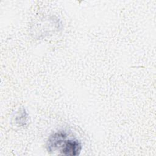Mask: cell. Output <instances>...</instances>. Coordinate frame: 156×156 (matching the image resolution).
<instances>
[{
  "mask_svg": "<svg viewBox=\"0 0 156 156\" xmlns=\"http://www.w3.org/2000/svg\"><path fill=\"white\" fill-rule=\"evenodd\" d=\"M62 155L68 156H75L80 154L82 149V145L79 141L74 139L65 140L60 147Z\"/></svg>",
  "mask_w": 156,
  "mask_h": 156,
  "instance_id": "1",
  "label": "cell"
},
{
  "mask_svg": "<svg viewBox=\"0 0 156 156\" xmlns=\"http://www.w3.org/2000/svg\"><path fill=\"white\" fill-rule=\"evenodd\" d=\"M67 138V134L64 131L57 132L51 135L47 141L46 147L48 152L54 151L60 147Z\"/></svg>",
  "mask_w": 156,
  "mask_h": 156,
  "instance_id": "2",
  "label": "cell"
}]
</instances>
